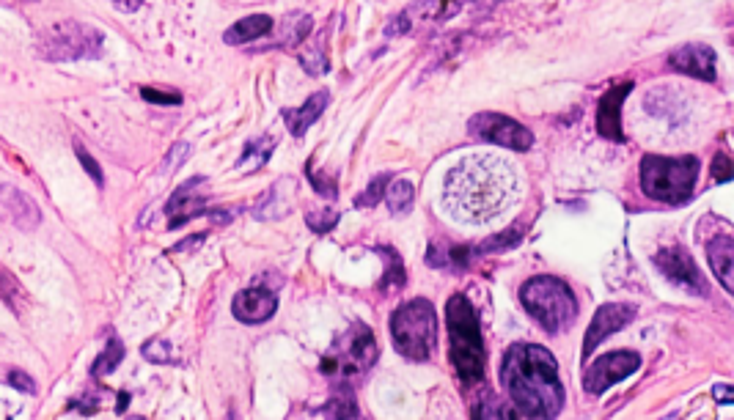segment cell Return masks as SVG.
I'll return each instance as SVG.
<instances>
[{
  "label": "cell",
  "instance_id": "5",
  "mask_svg": "<svg viewBox=\"0 0 734 420\" xmlns=\"http://www.w3.org/2000/svg\"><path fill=\"white\" fill-rule=\"evenodd\" d=\"M520 302L531 313V319H537V324H542L548 333H559L564 327H570L578 316V300L572 289L553 275L528 278L520 286Z\"/></svg>",
  "mask_w": 734,
  "mask_h": 420
},
{
  "label": "cell",
  "instance_id": "23",
  "mask_svg": "<svg viewBox=\"0 0 734 420\" xmlns=\"http://www.w3.org/2000/svg\"><path fill=\"white\" fill-rule=\"evenodd\" d=\"M413 184L407 182V179H391V182L385 184V204L388 209L394 212V215H405L410 212V206H413Z\"/></svg>",
  "mask_w": 734,
  "mask_h": 420
},
{
  "label": "cell",
  "instance_id": "6",
  "mask_svg": "<svg viewBox=\"0 0 734 420\" xmlns=\"http://www.w3.org/2000/svg\"><path fill=\"white\" fill-rule=\"evenodd\" d=\"M391 338L396 352L407 360L424 363L438 344V316L429 300H410L391 313Z\"/></svg>",
  "mask_w": 734,
  "mask_h": 420
},
{
  "label": "cell",
  "instance_id": "3",
  "mask_svg": "<svg viewBox=\"0 0 734 420\" xmlns=\"http://www.w3.org/2000/svg\"><path fill=\"white\" fill-rule=\"evenodd\" d=\"M446 324H449V352L454 371L465 385H479L484 379V338L479 316L465 294H451L446 302Z\"/></svg>",
  "mask_w": 734,
  "mask_h": 420
},
{
  "label": "cell",
  "instance_id": "17",
  "mask_svg": "<svg viewBox=\"0 0 734 420\" xmlns=\"http://www.w3.org/2000/svg\"><path fill=\"white\" fill-rule=\"evenodd\" d=\"M328 102H330L328 91H317V94H311V97H308L306 102L300 105V108L281 110V119L286 121L289 132H292V135L300 140L308 132V127H311V124H314V121H317L319 116L325 113Z\"/></svg>",
  "mask_w": 734,
  "mask_h": 420
},
{
  "label": "cell",
  "instance_id": "14",
  "mask_svg": "<svg viewBox=\"0 0 734 420\" xmlns=\"http://www.w3.org/2000/svg\"><path fill=\"white\" fill-rule=\"evenodd\" d=\"M669 66L682 75L699 77L704 83H715V50L707 44H682L669 55Z\"/></svg>",
  "mask_w": 734,
  "mask_h": 420
},
{
  "label": "cell",
  "instance_id": "4",
  "mask_svg": "<svg viewBox=\"0 0 734 420\" xmlns=\"http://www.w3.org/2000/svg\"><path fill=\"white\" fill-rule=\"evenodd\" d=\"M641 190L647 198L658 204L680 206L691 201L696 190V176H699V157L685 154V157H660V154H647L641 160Z\"/></svg>",
  "mask_w": 734,
  "mask_h": 420
},
{
  "label": "cell",
  "instance_id": "16",
  "mask_svg": "<svg viewBox=\"0 0 734 420\" xmlns=\"http://www.w3.org/2000/svg\"><path fill=\"white\" fill-rule=\"evenodd\" d=\"M201 182H204V179L196 176V179L185 182L174 195H171V201L165 204V215L171 217V223H168V226L179 228L182 223H187V220H193V217L207 215L209 212L207 195H193V190H196Z\"/></svg>",
  "mask_w": 734,
  "mask_h": 420
},
{
  "label": "cell",
  "instance_id": "19",
  "mask_svg": "<svg viewBox=\"0 0 734 420\" xmlns=\"http://www.w3.org/2000/svg\"><path fill=\"white\" fill-rule=\"evenodd\" d=\"M707 259L713 264L715 278L721 280V286L726 291L734 289V242L732 237H715L710 245H707Z\"/></svg>",
  "mask_w": 734,
  "mask_h": 420
},
{
  "label": "cell",
  "instance_id": "12",
  "mask_svg": "<svg viewBox=\"0 0 734 420\" xmlns=\"http://www.w3.org/2000/svg\"><path fill=\"white\" fill-rule=\"evenodd\" d=\"M655 267L663 272V278L680 286L682 291H691L704 297L707 294V280L699 272V267L693 264V259L682 248H666L655 256Z\"/></svg>",
  "mask_w": 734,
  "mask_h": 420
},
{
  "label": "cell",
  "instance_id": "9",
  "mask_svg": "<svg viewBox=\"0 0 734 420\" xmlns=\"http://www.w3.org/2000/svg\"><path fill=\"white\" fill-rule=\"evenodd\" d=\"M468 132L473 138L493 143V146H504L509 151H528L534 146V132L523 127L520 121L509 119L504 113H493V110L476 113L468 121Z\"/></svg>",
  "mask_w": 734,
  "mask_h": 420
},
{
  "label": "cell",
  "instance_id": "35",
  "mask_svg": "<svg viewBox=\"0 0 734 420\" xmlns=\"http://www.w3.org/2000/svg\"><path fill=\"white\" fill-rule=\"evenodd\" d=\"M713 396L718 401H721V404H732V401H734V390L729 388V385H715Z\"/></svg>",
  "mask_w": 734,
  "mask_h": 420
},
{
  "label": "cell",
  "instance_id": "8",
  "mask_svg": "<svg viewBox=\"0 0 734 420\" xmlns=\"http://www.w3.org/2000/svg\"><path fill=\"white\" fill-rule=\"evenodd\" d=\"M105 36L83 22H58L42 36V55L50 61H80L102 53Z\"/></svg>",
  "mask_w": 734,
  "mask_h": 420
},
{
  "label": "cell",
  "instance_id": "26",
  "mask_svg": "<svg viewBox=\"0 0 734 420\" xmlns=\"http://www.w3.org/2000/svg\"><path fill=\"white\" fill-rule=\"evenodd\" d=\"M473 415L476 418H515L517 412L512 404H504V401L498 399V396H493V393H487L479 404H473Z\"/></svg>",
  "mask_w": 734,
  "mask_h": 420
},
{
  "label": "cell",
  "instance_id": "18",
  "mask_svg": "<svg viewBox=\"0 0 734 420\" xmlns=\"http://www.w3.org/2000/svg\"><path fill=\"white\" fill-rule=\"evenodd\" d=\"M0 204L6 206V212L11 215V220L17 223L20 228H36L39 226V206L33 204L28 195L17 190V187H11V184H3L0 187Z\"/></svg>",
  "mask_w": 734,
  "mask_h": 420
},
{
  "label": "cell",
  "instance_id": "13",
  "mask_svg": "<svg viewBox=\"0 0 734 420\" xmlns=\"http://www.w3.org/2000/svg\"><path fill=\"white\" fill-rule=\"evenodd\" d=\"M275 311H278L275 291L262 289V286H251V289L237 291V297L231 302V313L242 324H264L267 319H273Z\"/></svg>",
  "mask_w": 734,
  "mask_h": 420
},
{
  "label": "cell",
  "instance_id": "1",
  "mask_svg": "<svg viewBox=\"0 0 734 420\" xmlns=\"http://www.w3.org/2000/svg\"><path fill=\"white\" fill-rule=\"evenodd\" d=\"M520 195L517 168L495 154H471L443 182V209L454 223L487 226L515 206Z\"/></svg>",
  "mask_w": 734,
  "mask_h": 420
},
{
  "label": "cell",
  "instance_id": "11",
  "mask_svg": "<svg viewBox=\"0 0 734 420\" xmlns=\"http://www.w3.org/2000/svg\"><path fill=\"white\" fill-rule=\"evenodd\" d=\"M636 319V308L633 305H625V302H608L603 308H597L589 322V330H586V341H583V352L581 360L586 363L597 346L603 344L605 338H611L616 330H622L627 324Z\"/></svg>",
  "mask_w": 734,
  "mask_h": 420
},
{
  "label": "cell",
  "instance_id": "2",
  "mask_svg": "<svg viewBox=\"0 0 734 420\" xmlns=\"http://www.w3.org/2000/svg\"><path fill=\"white\" fill-rule=\"evenodd\" d=\"M501 382H504L517 415L556 418L564 410L559 363L545 346H509L504 352V363H501Z\"/></svg>",
  "mask_w": 734,
  "mask_h": 420
},
{
  "label": "cell",
  "instance_id": "30",
  "mask_svg": "<svg viewBox=\"0 0 734 420\" xmlns=\"http://www.w3.org/2000/svg\"><path fill=\"white\" fill-rule=\"evenodd\" d=\"M339 223V212H319V215H308V226L317 234H328L330 228Z\"/></svg>",
  "mask_w": 734,
  "mask_h": 420
},
{
  "label": "cell",
  "instance_id": "27",
  "mask_svg": "<svg viewBox=\"0 0 734 420\" xmlns=\"http://www.w3.org/2000/svg\"><path fill=\"white\" fill-rule=\"evenodd\" d=\"M306 173H308V182H311V187H314L322 198H328V201L339 198V182H336V176H330V173H325V171L314 173L311 162L306 165Z\"/></svg>",
  "mask_w": 734,
  "mask_h": 420
},
{
  "label": "cell",
  "instance_id": "31",
  "mask_svg": "<svg viewBox=\"0 0 734 420\" xmlns=\"http://www.w3.org/2000/svg\"><path fill=\"white\" fill-rule=\"evenodd\" d=\"M713 176H715V182H729L732 179V160H729V154H715V160H713Z\"/></svg>",
  "mask_w": 734,
  "mask_h": 420
},
{
  "label": "cell",
  "instance_id": "7",
  "mask_svg": "<svg viewBox=\"0 0 734 420\" xmlns=\"http://www.w3.org/2000/svg\"><path fill=\"white\" fill-rule=\"evenodd\" d=\"M377 363V341L366 324H352L341 335L336 346L322 357V374L339 379V385H350L355 379H363Z\"/></svg>",
  "mask_w": 734,
  "mask_h": 420
},
{
  "label": "cell",
  "instance_id": "29",
  "mask_svg": "<svg viewBox=\"0 0 734 420\" xmlns=\"http://www.w3.org/2000/svg\"><path fill=\"white\" fill-rule=\"evenodd\" d=\"M143 357L152 360V363H174V349L165 338H152L149 344L143 346Z\"/></svg>",
  "mask_w": 734,
  "mask_h": 420
},
{
  "label": "cell",
  "instance_id": "34",
  "mask_svg": "<svg viewBox=\"0 0 734 420\" xmlns=\"http://www.w3.org/2000/svg\"><path fill=\"white\" fill-rule=\"evenodd\" d=\"M9 379H11V385H14L17 390H22V393H28V396H31V393H36V385L31 382V377H25L22 371H11Z\"/></svg>",
  "mask_w": 734,
  "mask_h": 420
},
{
  "label": "cell",
  "instance_id": "10",
  "mask_svg": "<svg viewBox=\"0 0 734 420\" xmlns=\"http://www.w3.org/2000/svg\"><path fill=\"white\" fill-rule=\"evenodd\" d=\"M638 368H641V355L638 352H630V349L608 352V355L597 357L592 366L586 368L583 388L592 396H600L608 388H614L616 382H625L630 374H636Z\"/></svg>",
  "mask_w": 734,
  "mask_h": 420
},
{
  "label": "cell",
  "instance_id": "32",
  "mask_svg": "<svg viewBox=\"0 0 734 420\" xmlns=\"http://www.w3.org/2000/svg\"><path fill=\"white\" fill-rule=\"evenodd\" d=\"M75 151H77V160L83 162V168H86V171L91 173V179H94V182H97V184L105 182V179H102V168H99L97 162H94V157H91V154H88V151L83 149L80 143H75Z\"/></svg>",
  "mask_w": 734,
  "mask_h": 420
},
{
  "label": "cell",
  "instance_id": "25",
  "mask_svg": "<svg viewBox=\"0 0 734 420\" xmlns=\"http://www.w3.org/2000/svg\"><path fill=\"white\" fill-rule=\"evenodd\" d=\"M121 360H124V344H121L116 335H110L105 352H102V355L97 357V363L91 366V374H94V377H105L110 371H116V366H119Z\"/></svg>",
  "mask_w": 734,
  "mask_h": 420
},
{
  "label": "cell",
  "instance_id": "21",
  "mask_svg": "<svg viewBox=\"0 0 734 420\" xmlns=\"http://www.w3.org/2000/svg\"><path fill=\"white\" fill-rule=\"evenodd\" d=\"M275 143H278V138H275V135H262V138H253L251 143L245 146V151H242L240 162H237V171H240V173L259 171V168H262V165H267V160H270V154H273Z\"/></svg>",
  "mask_w": 734,
  "mask_h": 420
},
{
  "label": "cell",
  "instance_id": "15",
  "mask_svg": "<svg viewBox=\"0 0 734 420\" xmlns=\"http://www.w3.org/2000/svg\"><path fill=\"white\" fill-rule=\"evenodd\" d=\"M630 88H633V80L605 91L603 99H600V108H597V132L603 138L614 140V143L625 140V135H622V105H625Z\"/></svg>",
  "mask_w": 734,
  "mask_h": 420
},
{
  "label": "cell",
  "instance_id": "22",
  "mask_svg": "<svg viewBox=\"0 0 734 420\" xmlns=\"http://www.w3.org/2000/svg\"><path fill=\"white\" fill-rule=\"evenodd\" d=\"M314 28V20L308 14H289L284 22H281V39L275 47H292V44H303L306 36Z\"/></svg>",
  "mask_w": 734,
  "mask_h": 420
},
{
  "label": "cell",
  "instance_id": "28",
  "mask_svg": "<svg viewBox=\"0 0 734 420\" xmlns=\"http://www.w3.org/2000/svg\"><path fill=\"white\" fill-rule=\"evenodd\" d=\"M388 182H391V173H377V176L372 179V184H369V190L355 198V206L380 204V198H383V193H385V184Z\"/></svg>",
  "mask_w": 734,
  "mask_h": 420
},
{
  "label": "cell",
  "instance_id": "24",
  "mask_svg": "<svg viewBox=\"0 0 734 420\" xmlns=\"http://www.w3.org/2000/svg\"><path fill=\"white\" fill-rule=\"evenodd\" d=\"M322 415H339V418H358V415H361L350 385H339V390H336V396L330 399V404L322 407Z\"/></svg>",
  "mask_w": 734,
  "mask_h": 420
},
{
  "label": "cell",
  "instance_id": "36",
  "mask_svg": "<svg viewBox=\"0 0 734 420\" xmlns=\"http://www.w3.org/2000/svg\"><path fill=\"white\" fill-rule=\"evenodd\" d=\"M113 3H116L121 11H135L138 6H141L143 0H113Z\"/></svg>",
  "mask_w": 734,
  "mask_h": 420
},
{
  "label": "cell",
  "instance_id": "20",
  "mask_svg": "<svg viewBox=\"0 0 734 420\" xmlns=\"http://www.w3.org/2000/svg\"><path fill=\"white\" fill-rule=\"evenodd\" d=\"M275 20L270 14H251V17H245V20L234 22L229 31L223 33V42L226 44H248V42H256V39H262L267 33L273 31Z\"/></svg>",
  "mask_w": 734,
  "mask_h": 420
},
{
  "label": "cell",
  "instance_id": "33",
  "mask_svg": "<svg viewBox=\"0 0 734 420\" xmlns=\"http://www.w3.org/2000/svg\"><path fill=\"white\" fill-rule=\"evenodd\" d=\"M141 97L157 102V105H179L182 102L179 94H165V91H154V88H141Z\"/></svg>",
  "mask_w": 734,
  "mask_h": 420
}]
</instances>
